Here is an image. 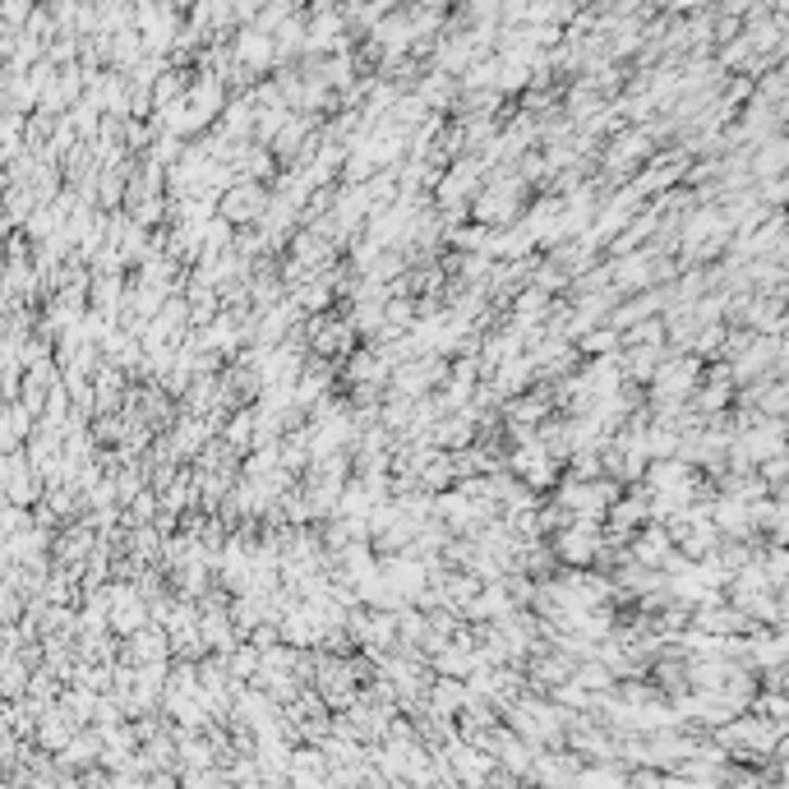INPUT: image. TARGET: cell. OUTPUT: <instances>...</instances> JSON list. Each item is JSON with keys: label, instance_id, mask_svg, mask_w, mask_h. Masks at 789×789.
Listing matches in <instances>:
<instances>
[{"label": "cell", "instance_id": "obj_1", "mask_svg": "<svg viewBox=\"0 0 789 789\" xmlns=\"http://www.w3.org/2000/svg\"><path fill=\"white\" fill-rule=\"evenodd\" d=\"M527 208V181L522 176H490L485 189H476L471 199V218L485 222V226H513Z\"/></svg>", "mask_w": 789, "mask_h": 789}, {"label": "cell", "instance_id": "obj_2", "mask_svg": "<svg viewBox=\"0 0 789 789\" xmlns=\"http://www.w3.org/2000/svg\"><path fill=\"white\" fill-rule=\"evenodd\" d=\"M268 204H273V199H268V189L259 181L245 176V181H231L226 185V195H222L218 208H222V218H231L236 226H259L263 213H268Z\"/></svg>", "mask_w": 789, "mask_h": 789}, {"label": "cell", "instance_id": "obj_3", "mask_svg": "<svg viewBox=\"0 0 789 789\" xmlns=\"http://www.w3.org/2000/svg\"><path fill=\"white\" fill-rule=\"evenodd\" d=\"M559 504L572 517H601L614 504V485L609 480H587V476H572L568 485L559 490Z\"/></svg>", "mask_w": 789, "mask_h": 789}, {"label": "cell", "instance_id": "obj_4", "mask_svg": "<svg viewBox=\"0 0 789 789\" xmlns=\"http://www.w3.org/2000/svg\"><path fill=\"white\" fill-rule=\"evenodd\" d=\"M559 564H572V568H587L595 559V550H601V531H595V517H572V522L559 531Z\"/></svg>", "mask_w": 789, "mask_h": 789}, {"label": "cell", "instance_id": "obj_5", "mask_svg": "<svg viewBox=\"0 0 789 789\" xmlns=\"http://www.w3.org/2000/svg\"><path fill=\"white\" fill-rule=\"evenodd\" d=\"M79 729H84V725L74 720L65 706H47L42 716H37V729H33V748H37V753H61V748H65L74 735H79Z\"/></svg>", "mask_w": 789, "mask_h": 789}, {"label": "cell", "instance_id": "obj_6", "mask_svg": "<svg viewBox=\"0 0 789 789\" xmlns=\"http://www.w3.org/2000/svg\"><path fill=\"white\" fill-rule=\"evenodd\" d=\"M125 656L134 665H152V661H167L171 656V632L162 624H148L139 632H130L125 638Z\"/></svg>", "mask_w": 789, "mask_h": 789}, {"label": "cell", "instance_id": "obj_7", "mask_svg": "<svg viewBox=\"0 0 789 789\" xmlns=\"http://www.w3.org/2000/svg\"><path fill=\"white\" fill-rule=\"evenodd\" d=\"M102 729H84V735H74L61 753H56V766H65V772H88L93 762H102Z\"/></svg>", "mask_w": 789, "mask_h": 789}, {"label": "cell", "instance_id": "obj_8", "mask_svg": "<svg viewBox=\"0 0 789 789\" xmlns=\"http://www.w3.org/2000/svg\"><path fill=\"white\" fill-rule=\"evenodd\" d=\"M535 245H541V241H535V231H531L527 222H513V226H494L490 255H494V259H527Z\"/></svg>", "mask_w": 789, "mask_h": 789}, {"label": "cell", "instance_id": "obj_9", "mask_svg": "<svg viewBox=\"0 0 789 789\" xmlns=\"http://www.w3.org/2000/svg\"><path fill=\"white\" fill-rule=\"evenodd\" d=\"M167 213H171V199H162V195H144V199L130 204V218L139 226H158Z\"/></svg>", "mask_w": 789, "mask_h": 789}, {"label": "cell", "instance_id": "obj_10", "mask_svg": "<svg viewBox=\"0 0 789 789\" xmlns=\"http://www.w3.org/2000/svg\"><path fill=\"white\" fill-rule=\"evenodd\" d=\"M577 683H587L591 692H605L609 688V669L605 665H591V656L587 661H577V675H572Z\"/></svg>", "mask_w": 789, "mask_h": 789}, {"label": "cell", "instance_id": "obj_11", "mask_svg": "<svg viewBox=\"0 0 789 789\" xmlns=\"http://www.w3.org/2000/svg\"><path fill=\"white\" fill-rule=\"evenodd\" d=\"M614 342H619V337H614V329H605V333H582V342H577V352H582L587 360H591V356H609V352H614Z\"/></svg>", "mask_w": 789, "mask_h": 789}]
</instances>
